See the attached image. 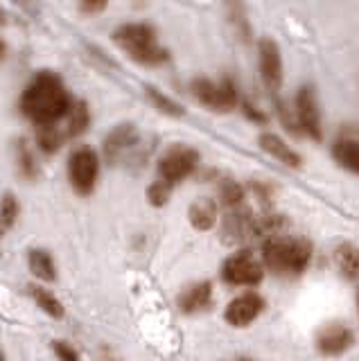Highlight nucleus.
Listing matches in <instances>:
<instances>
[{
	"label": "nucleus",
	"mask_w": 359,
	"mask_h": 361,
	"mask_svg": "<svg viewBox=\"0 0 359 361\" xmlns=\"http://www.w3.org/2000/svg\"><path fill=\"white\" fill-rule=\"evenodd\" d=\"M73 106V97L66 90L57 73L43 71L32 77L30 86L20 95V113L37 127L57 124Z\"/></svg>",
	"instance_id": "nucleus-1"
},
{
	"label": "nucleus",
	"mask_w": 359,
	"mask_h": 361,
	"mask_svg": "<svg viewBox=\"0 0 359 361\" xmlns=\"http://www.w3.org/2000/svg\"><path fill=\"white\" fill-rule=\"evenodd\" d=\"M312 244L303 237H274L262 244V264L278 276H298L308 269Z\"/></svg>",
	"instance_id": "nucleus-2"
},
{
	"label": "nucleus",
	"mask_w": 359,
	"mask_h": 361,
	"mask_svg": "<svg viewBox=\"0 0 359 361\" xmlns=\"http://www.w3.org/2000/svg\"><path fill=\"white\" fill-rule=\"evenodd\" d=\"M114 41L138 63L161 66L167 61V50L161 48L156 32L145 23H127V25L118 27L114 32Z\"/></svg>",
	"instance_id": "nucleus-3"
},
{
	"label": "nucleus",
	"mask_w": 359,
	"mask_h": 361,
	"mask_svg": "<svg viewBox=\"0 0 359 361\" xmlns=\"http://www.w3.org/2000/svg\"><path fill=\"white\" fill-rule=\"evenodd\" d=\"M99 156L93 147H77L68 158V180L80 197H88L97 185Z\"/></svg>",
	"instance_id": "nucleus-4"
},
{
	"label": "nucleus",
	"mask_w": 359,
	"mask_h": 361,
	"mask_svg": "<svg viewBox=\"0 0 359 361\" xmlns=\"http://www.w3.org/2000/svg\"><path fill=\"white\" fill-rule=\"evenodd\" d=\"M221 278L229 282V285H240V287H251L262 282L264 278V264L260 259H255V255L249 248H242V251L233 253L221 267Z\"/></svg>",
	"instance_id": "nucleus-5"
},
{
	"label": "nucleus",
	"mask_w": 359,
	"mask_h": 361,
	"mask_svg": "<svg viewBox=\"0 0 359 361\" xmlns=\"http://www.w3.org/2000/svg\"><path fill=\"white\" fill-rule=\"evenodd\" d=\"M197 165H199V154L193 149V147L172 145L159 161V178L176 185L193 174L197 169Z\"/></svg>",
	"instance_id": "nucleus-6"
},
{
	"label": "nucleus",
	"mask_w": 359,
	"mask_h": 361,
	"mask_svg": "<svg viewBox=\"0 0 359 361\" xmlns=\"http://www.w3.org/2000/svg\"><path fill=\"white\" fill-rule=\"evenodd\" d=\"M193 95L204 106L217 113H229L238 106V90L231 82H210L206 77H197L193 82Z\"/></svg>",
	"instance_id": "nucleus-7"
},
{
	"label": "nucleus",
	"mask_w": 359,
	"mask_h": 361,
	"mask_svg": "<svg viewBox=\"0 0 359 361\" xmlns=\"http://www.w3.org/2000/svg\"><path fill=\"white\" fill-rule=\"evenodd\" d=\"M296 122L298 129L305 131L310 138L321 140L323 129H321V113H319V102L314 90L310 86L300 88L296 95Z\"/></svg>",
	"instance_id": "nucleus-8"
},
{
	"label": "nucleus",
	"mask_w": 359,
	"mask_h": 361,
	"mask_svg": "<svg viewBox=\"0 0 359 361\" xmlns=\"http://www.w3.org/2000/svg\"><path fill=\"white\" fill-rule=\"evenodd\" d=\"M262 310H264L262 296L249 291V293H242V296H238V298H233L226 305V310H224V319H226V323L233 327H246L262 314Z\"/></svg>",
	"instance_id": "nucleus-9"
},
{
	"label": "nucleus",
	"mask_w": 359,
	"mask_h": 361,
	"mask_svg": "<svg viewBox=\"0 0 359 361\" xmlns=\"http://www.w3.org/2000/svg\"><path fill=\"white\" fill-rule=\"evenodd\" d=\"M253 221L255 217L253 214L238 206V208H231V212L226 214L221 226V240L226 244H246V242H253Z\"/></svg>",
	"instance_id": "nucleus-10"
},
{
	"label": "nucleus",
	"mask_w": 359,
	"mask_h": 361,
	"mask_svg": "<svg viewBox=\"0 0 359 361\" xmlns=\"http://www.w3.org/2000/svg\"><path fill=\"white\" fill-rule=\"evenodd\" d=\"M353 343H355L353 330L346 325H339V323H332L328 327H323L317 336V350L325 357H339Z\"/></svg>",
	"instance_id": "nucleus-11"
},
{
	"label": "nucleus",
	"mask_w": 359,
	"mask_h": 361,
	"mask_svg": "<svg viewBox=\"0 0 359 361\" xmlns=\"http://www.w3.org/2000/svg\"><path fill=\"white\" fill-rule=\"evenodd\" d=\"M257 54H260V75L264 84L269 90H278L283 84V59H280L278 45L272 39H262Z\"/></svg>",
	"instance_id": "nucleus-12"
},
{
	"label": "nucleus",
	"mask_w": 359,
	"mask_h": 361,
	"mask_svg": "<svg viewBox=\"0 0 359 361\" xmlns=\"http://www.w3.org/2000/svg\"><path fill=\"white\" fill-rule=\"evenodd\" d=\"M138 142V131L133 124H120L107 135L104 140V156L109 163H118L133 145Z\"/></svg>",
	"instance_id": "nucleus-13"
},
{
	"label": "nucleus",
	"mask_w": 359,
	"mask_h": 361,
	"mask_svg": "<svg viewBox=\"0 0 359 361\" xmlns=\"http://www.w3.org/2000/svg\"><path fill=\"white\" fill-rule=\"evenodd\" d=\"M212 300V287L210 282H197V285L188 287L181 296H178V310L183 314H197L210 307Z\"/></svg>",
	"instance_id": "nucleus-14"
},
{
	"label": "nucleus",
	"mask_w": 359,
	"mask_h": 361,
	"mask_svg": "<svg viewBox=\"0 0 359 361\" xmlns=\"http://www.w3.org/2000/svg\"><path fill=\"white\" fill-rule=\"evenodd\" d=\"M257 142H260L262 149L269 156H274L278 163H283L287 167H294V169L300 167V156L294 149H291V147L283 138H278V135H274V133H262Z\"/></svg>",
	"instance_id": "nucleus-15"
},
{
	"label": "nucleus",
	"mask_w": 359,
	"mask_h": 361,
	"mask_svg": "<svg viewBox=\"0 0 359 361\" xmlns=\"http://www.w3.org/2000/svg\"><path fill=\"white\" fill-rule=\"evenodd\" d=\"M188 219H190V224H193V228H197V231L215 228L217 203L208 197H201V199L193 201V206H190V210H188Z\"/></svg>",
	"instance_id": "nucleus-16"
},
{
	"label": "nucleus",
	"mask_w": 359,
	"mask_h": 361,
	"mask_svg": "<svg viewBox=\"0 0 359 361\" xmlns=\"http://www.w3.org/2000/svg\"><path fill=\"white\" fill-rule=\"evenodd\" d=\"M28 267L32 271V276L43 280V282L57 280V264H54V257L46 251V248H30L28 251Z\"/></svg>",
	"instance_id": "nucleus-17"
},
{
	"label": "nucleus",
	"mask_w": 359,
	"mask_h": 361,
	"mask_svg": "<svg viewBox=\"0 0 359 361\" xmlns=\"http://www.w3.org/2000/svg\"><path fill=\"white\" fill-rule=\"evenodd\" d=\"M334 264L346 280H359V248L355 244H339L334 251Z\"/></svg>",
	"instance_id": "nucleus-18"
},
{
	"label": "nucleus",
	"mask_w": 359,
	"mask_h": 361,
	"mask_svg": "<svg viewBox=\"0 0 359 361\" xmlns=\"http://www.w3.org/2000/svg\"><path fill=\"white\" fill-rule=\"evenodd\" d=\"M28 293H30V298L39 305L43 314H48L50 319H57V321L63 319V314H66L63 305H61V300L54 296L50 289L41 287V285H30L28 287Z\"/></svg>",
	"instance_id": "nucleus-19"
},
{
	"label": "nucleus",
	"mask_w": 359,
	"mask_h": 361,
	"mask_svg": "<svg viewBox=\"0 0 359 361\" xmlns=\"http://www.w3.org/2000/svg\"><path fill=\"white\" fill-rule=\"evenodd\" d=\"M66 138H77V135H82L88 127V122H91V113H88V106L84 102H73L71 111L66 113Z\"/></svg>",
	"instance_id": "nucleus-20"
},
{
	"label": "nucleus",
	"mask_w": 359,
	"mask_h": 361,
	"mask_svg": "<svg viewBox=\"0 0 359 361\" xmlns=\"http://www.w3.org/2000/svg\"><path fill=\"white\" fill-rule=\"evenodd\" d=\"M285 228H287L285 217H280V214H264V217L253 221V240L269 242L274 237H280V233Z\"/></svg>",
	"instance_id": "nucleus-21"
},
{
	"label": "nucleus",
	"mask_w": 359,
	"mask_h": 361,
	"mask_svg": "<svg viewBox=\"0 0 359 361\" xmlns=\"http://www.w3.org/2000/svg\"><path fill=\"white\" fill-rule=\"evenodd\" d=\"M68 140L66 133L57 124H48V127H37V145L43 154H54L61 149V145Z\"/></svg>",
	"instance_id": "nucleus-22"
},
{
	"label": "nucleus",
	"mask_w": 359,
	"mask_h": 361,
	"mask_svg": "<svg viewBox=\"0 0 359 361\" xmlns=\"http://www.w3.org/2000/svg\"><path fill=\"white\" fill-rule=\"evenodd\" d=\"M332 154H334L336 163H339L341 167L359 174V142L357 140H341V142H336Z\"/></svg>",
	"instance_id": "nucleus-23"
},
{
	"label": "nucleus",
	"mask_w": 359,
	"mask_h": 361,
	"mask_svg": "<svg viewBox=\"0 0 359 361\" xmlns=\"http://www.w3.org/2000/svg\"><path fill=\"white\" fill-rule=\"evenodd\" d=\"M16 158H18V169H20V174H23L25 178H37V174H39V165H37V158H35V154H32V149L28 147L25 140H20V142H18Z\"/></svg>",
	"instance_id": "nucleus-24"
},
{
	"label": "nucleus",
	"mask_w": 359,
	"mask_h": 361,
	"mask_svg": "<svg viewBox=\"0 0 359 361\" xmlns=\"http://www.w3.org/2000/svg\"><path fill=\"white\" fill-rule=\"evenodd\" d=\"M147 93V99L152 102V104L159 109L161 113H167V116H174V118H178V116H183V106L181 104H176L174 99H170L167 95H163L161 90H156V88H147L145 90Z\"/></svg>",
	"instance_id": "nucleus-25"
},
{
	"label": "nucleus",
	"mask_w": 359,
	"mask_h": 361,
	"mask_svg": "<svg viewBox=\"0 0 359 361\" xmlns=\"http://www.w3.org/2000/svg\"><path fill=\"white\" fill-rule=\"evenodd\" d=\"M18 212H20L18 199L14 195H5L3 201H0V228L3 231L12 228L18 219Z\"/></svg>",
	"instance_id": "nucleus-26"
},
{
	"label": "nucleus",
	"mask_w": 359,
	"mask_h": 361,
	"mask_svg": "<svg viewBox=\"0 0 359 361\" xmlns=\"http://www.w3.org/2000/svg\"><path fill=\"white\" fill-rule=\"evenodd\" d=\"M219 199H221V203L226 208H238V206H242L244 190H242L240 183H235V180L226 178V180H221V185H219Z\"/></svg>",
	"instance_id": "nucleus-27"
},
{
	"label": "nucleus",
	"mask_w": 359,
	"mask_h": 361,
	"mask_svg": "<svg viewBox=\"0 0 359 361\" xmlns=\"http://www.w3.org/2000/svg\"><path fill=\"white\" fill-rule=\"evenodd\" d=\"M172 183H167V180L159 178V180H154V183L147 188V199L154 208H163L167 201H170L172 197Z\"/></svg>",
	"instance_id": "nucleus-28"
},
{
	"label": "nucleus",
	"mask_w": 359,
	"mask_h": 361,
	"mask_svg": "<svg viewBox=\"0 0 359 361\" xmlns=\"http://www.w3.org/2000/svg\"><path fill=\"white\" fill-rule=\"evenodd\" d=\"M52 350H54V355L59 357V361H80L77 350L66 341H52Z\"/></svg>",
	"instance_id": "nucleus-29"
},
{
	"label": "nucleus",
	"mask_w": 359,
	"mask_h": 361,
	"mask_svg": "<svg viewBox=\"0 0 359 361\" xmlns=\"http://www.w3.org/2000/svg\"><path fill=\"white\" fill-rule=\"evenodd\" d=\"M82 7L88 9V11H99V9H104L109 0H80Z\"/></svg>",
	"instance_id": "nucleus-30"
},
{
	"label": "nucleus",
	"mask_w": 359,
	"mask_h": 361,
	"mask_svg": "<svg viewBox=\"0 0 359 361\" xmlns=\"http://www.w3.org/2000/svg\"><path fill=\"white\" fill-rule=\"evenodd\" d=\"M5 52H7V48H5V43H3V41H0V61H3V59H5Z\"/></svg>",
	"instance_id": "nucleus-31"
},
{
	"label": "nucleus",
	"mask_w": 359,
	"mask_h": 361,
	"mask_svg": "<svg viewBox=\"0 0 359 361\" xmlns=\"http://www.w3.org/2000/svg\"><path fill=\"white\" fill-rule=\"evenodd\" d=\"M0 361H5V355H3V348H0Z\"/></svg>",
	"instance_id": "nucleus-32"
},
{
	"label": "nucleus",
	"mask_w": 359,
	"mask_h": 361,
	"mask_svg": "<svg viewBox=\"0 0 359 361\" xmlns=\"http://www.w3.org/2000/svg\"><path fill=\"white\" fill-rule=\"evenodd\" d=\"M0 235H3V228H0Z\"/></svg>",
	"instance_id": "nucleus-33"
}]
</instances>
